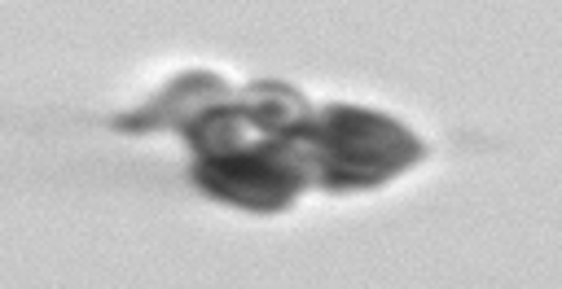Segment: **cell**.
Here are the masks:
<instances>
[{
	"mask_svg": "<svg viewBox=\"0 0 562 289\" xmlns=\"http://www.w3.org/2000/svg\"><path fill=\"white\" fill-rule=\"evenodd\" d=\"M272 144L307 184H321L329 193L378 188L426 158V144L408 127L360 105H325Z\"/></svg>",
	"mask_w": 562,
	"mask_h": 289,
	"instance_id": "1",
	"label": "cell"
},
{
	"mask_svg": "<svg viewBox=\"0 0 562 289\" xmlns=\"http://www.w3.org/2000/svg\"><path fill=\"white\" fill-rule=\"evenodd\" d=\"M312 105L281 83H250L241 92H233L228 101H220L215 109H206L202 118H193L184 127V140L202 153H246V149H263L277 136H285L290 127L307 123Z\"/></svg>",
	"mask_w": 562,
	"mask_h": 289,
	"instance_id": "2",
	"label": "cell"
},
{
	"mask_svg": "<svg viewBox=\"0 0 562 289\" xmlns=\"http://www.w3.org/2000/svg\"><path fill=\"white\" fill-rule=\"evenodd\" d=\"M193 184L250 215H272L285 210L307 180L281 158L277 144H263L246 153H202L193 162Z\"/></svg>",
	"mask_w": 562,
	"mask_h": 289,
	"instance_id": "3",
	"label": "cell"
},
{
	"mask_svg": "<svg viewBox=\"0 0 562 289\" xmlns=\"http://www.w3.org/2000/svg\"><path fill=\"white\" fill-rule=\"evenodd\" d=\"M228 83L215 70H184L176 74L154 101H145L140 109L123 114L114 127L119 131H184L193 118H202L206 109H215L220 101H228Z\"/></svg>",
	"mask_w": 562,
	"mask_h": 289,
	"instance_id": "4",
	"label": "cell"
}]
</instances>
